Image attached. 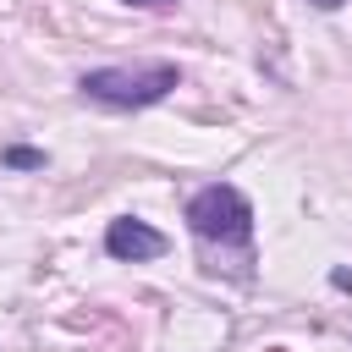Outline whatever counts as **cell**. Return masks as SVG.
<instances>
[{
	"instance_id": "8",
	"label": "cell",
	"mask_w": 352,
	"mask_h": 352,
	"mask_svg": "<svg viewBox=\"0 0 352 352\" xmlns=\"http://www.w3.org/2000/svg\"><path fill=\"white\" fill-rule=\"evenodd\" d=\"M270 352H280V346H270Z\"/></svg>"
},
{
	"instance_id": "2",
	"label": "cell",
	"mask_w": 352,
	"mask_h": 352,
	"mask_svg": "<svg viewBox=\"0 0 352 352\" xmlns=\"http://www.w3.org/2000/svg\"><path fill=\"white\" fill-rule=\"evenodd\" d=\"M182 88V66L176 60H138V66H99L77 77V94L104 104V110H143L160 104Z\"/></svg>"
},
{
	"instance_id": "4",
	"label": "cell",
	"mask_w": 352,
	"mask_h": 352,
	"mask_svg": "<svg viewBox=\"0 0 352 352\" xmlns=\"http://www.w3.org/2000/svg\"><path fill=\"white\" fill-rule=\"evenodd\" d=\"M6 165L11 170H44V148H22L16 143V148H6Z\"/></svg>"
},
{
	"instance_id": "1",
	"label": "cell",
	"mask_w": 352,
	"mask_h": 352,
	"mask_svg": "<svg viewBox=\"0 0 352 352\" xmlns=\"http://www.w3.org/2000/svg\"><path fill=\"white\" fill-rule=\"evenodd\" d=\"M187 231L209 248V253H236L248 264L253 253V204L242 187L231 182H209L187 198Z\"/></svg>"
},
{
	"instance_id": "5",
	"label": "cell",
	"mask_w": 352,
	"mask_h": 352,
	"mask_svg": "<svg viewBox=\"0 0 352 352\" xmlns=\"http://www.w3.org/2000/svg\"><path fill=\"white\" fill-rule=\"evenodd\" d=\"M330 286H341V292H352V270H336V275H330Z\"/></svg>"
},
{
	"instance_id": "7",
	"label": "cell",
	"mask_w": 352,
	"mask_h": 352,
	"mask_svg": "<svg viewBox=\"0 0 352 352\" xmlns=\"http://www.w3.org/2000/svg\"><path fill=\"white\" fill-rule=\"evenodd\" d=\"M121 6H176V0H121Z\"/></svg>"
},
{
	"instance_id": "3",
	"label": "cell",
	"mask_w": 352,
	"mask_h": 352,
	"mask_svg": "<svg viewBox=\"0 0 352 352\" xmlns=\"http://www.w3.org/2000/svg\"><path fill=\"white\" fill-rule=\"evenodd\" d=\"M165 248H170L165 231H154V226H143V220H132V214H121V220L104 226V253L121 258V264H148V258H160Z\"/></svg>"
},
{
	"instance_id": "6",
	"label": "cell",
	"mask_w": 352,
	"mask_h": 352,
	"mask_svg": "<svg viewBox=\"0 0 352 352\" xmlns=\"http://www.w3.org/2000/svg\"><path fill=\"white\" fill-rule=\"evenodd\" d=\"M308 6H319V11H341L346 0H308Z\"/></svg>"
}]
</instances>
